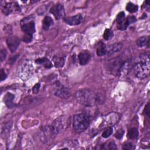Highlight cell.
<instances>
[{
    "label": "cell",
    "mask_w": 150,
    "mask_h": 150,
    "mask_svg": "<svg viewBox=\"0 0 150 150\" xmlns=\"http://www.w3.org/2000/svg\"><path fill=\"white\" fill-rule=\"evenodd\" d=\"M53 21L49 16H46L44 18L42 22V28L45 30H47L49 28L53 25Z\"/></svg>",
    "instance_id": "cell-21"
},
{
    "label": "cell",
    "mask_w": 150,
    "mask_h": 150,
    "mask_svg": "<svg viewBox=\"0 0 150 150\" xmlns=\"http://www.w3.org/2000/svg\"><path fill=\"white\" fill-rule=\"evenodd\" d=\"M77 101L86 107H92L101 103L103 97L100 94L90 89H81L75 94Z\"/></svg>",
    "instance_id": "cell-1"
},
{
    "label": "cell",
    "mask_w": 150,
    "mask_h": 150,
    "mask_svg": "<svg viewBox=\"0 0 150 150\" xmlns=\"http://www.w3.org/2000/svg\"><path fill=\"white\" fill-rule=\"evenodd\" d=\"M22 40L26 43H29V42L32 41V36H30V35H27V34H25L24 36H23Z\"/></svg>",
    "instance_id": "cell-31"
},
{
    "label": "cell",
    "mask_w": 150,
    "mask_h": 150,
    "mask_svg": "<svg viewBox=\"0 0 150 150\" xmlns=\"http://www.w3.org/2000/svg\"><path fill=\"white\" fill-rule=\"evenodd\" d=\"M30 17H27L23 19L21 21V29L27 34L32 36L35 31V26L33 20L29 19Z\"/></svg>",
    "instance_id": "cell-5"
},
{
    "label": "cell",
    "mask_w": 150,
    "mask_h": 150,
    "mask_svg": "<svg viewBox=\"0 0 150 150\" xmlns=\"http://www.w3.org/2000/svg\"><path fill=\"white\" fill-rule=\"evenodd\" d=\"M124 134V131L122 129H118L115 134L114 136L117 139H121L123 137V135Z\"/></svg>",
    "instance_id": "cell-29"
},
{
    "label": "cell",
    "mask_w": 150,
    "mask_h": 150,
    "mask_svg": "<svg viewBox=\"0 0 150 150\" xmlns=\"http://www.w3.org/2000/svg\"><path fill=\"white\" fill-rule=\"evenodd\" d=\"M6 44L11 52H14L19 46L21 40L16 36H10L6 39Z\"/></svg>",
    "instance_id": "cell-10"
},
{
    "label": "cell",
    "mask_w": 150,
    "mask_h": 150,
    "mask_svg": "<svg viewBox=\"0 0 150 150\" xmlns=\"http://www.w3.org/2000/svg\"><path fill=\"white\" fill-rule=\"evenodd\" d=\"M114 36V33L112 30L110 29H106L103 34V38L105 40H108L111 39Z\"/></svg>",
    "instance_id": "cell-25"
},
{
    "label": "cell",
    "mask_w": 150,
    "mask_h": 150,
    "mask_svg": "<svg viewBox=\"0 0 150 150\" xmlns=\"http://www.w3.org/2000/svg\"><path fill=\"white\" fill-rule=\"evenodd\" d=\"M144 112L148 117H149V103H148L147 105L145 106Z\"/></svg>",
    "instance_id": "cell-34"
},
{
    "label": "cell",
    "mask_w": 150,
    "mask_h": 150,
    "mask_svg": "<svg viewBox=\"0 0 150 150\" xmlns=\"http://www.w3.org/2000/svg\"><path fill=\"white\" fill-rule=\"evenodd\" d=\"M53 62L56 67H62L64 64V58L62 56H54L53 58Z\"/></svg>",
    "instance_id": "cell-22"
},
{
    "label": "cell",
    "mask_w": 150,
    "mask_h": 150,
    "mask_svg": "<svg viewBox=\"0 0 150 150\" xmlns=\"http://www.w3.org/2000/svg\"><path fill=\"white\" fill-rule=\"evenodd\" d=\"M20 8L19 5L16 2H10L5 5L2 8L3 13L7 15L12 12L16 11H19Z\"/></svg>",
    "instance_id": "cell-12"
},
{
    "label": "cell",
    "mask_w": 150,
    "mask_h": 150,
    "mask_svg": "<svg viewBox=\"0 0 150 150\" xmlns=\"http://www.w3.org/2000/svg\"><path fill=\"white\" fill-rule=\"evenodd\" d=\"M113 131V128L111 127H107L102 133V137L104 138H107L108 137H109L112 133Z\"/></svg>",
    "instance_id": "cell-27"
},
{
    "label": "cell",
    "mask_w": 150,
    "mask_h": 150,
    "mask_svg": "<svg viewBox=\"0 0 150 150\" xmlns=\"http://www.w3.org/2000/svg\"><path fill=\"white\" fill-rule=\"evenodd\" d=\"M120 119V115L116 112H110L103 117V127H108L117 124Z\"/></svg>",
    "instance_id": "cell-6"
},
{
    "label": "cell",
    "mask_w": 150,
    "mask_h": 150,
    "mask_svg": "<svg viewBox=\"0 0 150 150\" xmlns=\"http://www.w3.org/2000/svg\"><path fill=\"white\" fill-rule=\"evenodd\" d=\"M7 54V52L5 49H3L1 50V53H0V58H1V62H2L6 58Z\"/></svg>",
    "instance_id": "cell-30"
},
{
    "label": "cell",
    "mask_w": 150,
    "mask_h": 150,
    "mask_svg": "<svg viewBox=\"0 0 150 150\" xmlns=\"http://www.w3.org/2000/svg\"><path fill=\"white\" fill-rule=\"evenodd\" d=\"M117 26L119 30H125L128 26L130 25L127 18L125 17V13L124 12H120L116 18Z\"/></svg>",
    "instance_id": "cell-8"
},
{
    "label": "cell",
    "mask_w": 150,
    "mask_h": 150,
    "mask_svg": "<svg viewBox=\"0 0 150 150\" xmlns=\"http://www.w3.org/2000/svg\"><path fill=\"white\" fill-rule=\"evenodd\" d=\"M137 44L139 47H147L149 46V36H143L139 38L137 40Z\"/></svg>",
    "instance_id": "cell-18"
},
{
    "label": "cell",
    "mask_w": 150,
    "mask_h": 150,
    "mask_svg": "<svg viewBox=\"0 0 150 150\" xmlns=\"http://www.w3.org/2000/svg\"><path fill=\"white\" fill-rule=\"evenodd\" d=\"M124 62V61L121 59H114L109 62L108 64V68L112 74L117 76H120V70Z\"/></svg>",
    "instance_id": "cell-7"
},
{
    "label": "cell",
    "mask_w": 150,
    "mask_h": 150,
    "mask_svg": "<svg viewBox=\"0 0 150 150\" xmlns=\"http://www.w3.org/2000/svg\"><path fill=\"white\" fill-rule=\"evenodd\" d=\"M122 149L125 150H131L134 149V146L130 142H126L123 144Z\"/></svg>",
    "instance_id": "cell-28"
},
{
    "label": "cell",
    "mask_w": 150,
    "mask_h": 150,
    "mask_svg": "<svg viewBox=\"0 0 150 150\" xmlns=\"http://www.w3.org/2000/svg\"><path fill=\"white\" fill-rule=\"evenodd\" d=\"M134 73L137 77L143 79L149 74L150 60L148 53H143L138 57L134 67Z\"/></svg>",
    "instance_id": "cell-2"
},
{
    "label": "cell",
    "mask_w": 150,
    "mask_h": 150,
    "mask_svg": "<svg viewBox=\"0 0 150 150\" xmlns=\"http://www.w3.org/2000/svg\"><path fill=\"white\" fill-rule=\"evenodd\" d=\"M101 149L113 150V149H117V146H116L114 142L111 141V142H109L108 143H107L105 145H103V147L101 148Z\"/></svg>",
    "instance_id": "cell-26"
},
{
    "label": "cell",
    "mask_w": 150,
    "mask_h": 150,
    "mask_svg": "<svg viewBox=\"0 0 150 150\" xmlns=\"http://www.w3.org/2000/svg\"><path fill=\"white\" fill-rule=\"evenodd\" d=\"M96 53L97 56H101L107 54V46L102 42H100L96 48Z\"/></svg>",
    "instance_id": "cell-19"
},
{
    "label": "cell",
    "mask_w": 150,
    "mask_h": 150,
    "mask_svg": "<svg viewBox=\"0 0 150 150\" xmlns=\"http://www.w3.org/2000/svg\"><path fill=\"white\" fill-rule=\"evenodd\" d=\"M50 12L54 16L56 19L59 20L62 18L64 15V8L63 5L57 4L54 5L50 9Z\"/></svg>",
    "instance_id": "cell-9"
},
{
    "label": "cell",
    "mask_w": 150,
    "mask_h": 150,
    "mask_svg": "<svg viewBox=\"0 0 150 150\" xmlns=\"http://www.w3.org/2000/svg\"><path fill=\"white\" fill-rule=\"evenodd\" d=\"M54 95L60 97V98H67L68 97L70 96V90L64 87H60L58 88L54 92Z\"/></svg>",
    "instance_id": "cell-15"
},
{
    "label": "cell",
    "mask_w": 150,
    "mask_h": 150,
    "mask_svg": "<svg viewBox=\"0 0 150 150\" xmlns=\"http://www.w3.org/2000/svg\"><path fill=\"white\" fill-rule=\"evenodd\" d=\"M79 61L81 65L87 64L90 60V54L87 51H83L79 54Z\"/></svg>",
    "instance_id": "cell-16"
},
{
    "label": "cell",
    "mask_w": 150,
    "mask_h": 150,
    "mask_svg": "<svg viewBox=\"0 0 150 150\" xmlns=\"http://www.w3.org/2000/svg\"><path fill=\"white\" fill-rule=\"evenodd\" d=\"M18 76L23 80L29 79L33 73V67L29 60H23L18 64L17 67Z\"/></svg>",
    "instance_id": "cell-4"
},
{
    "label": "cell",
    "mask_w": 150,
    "mask_h": 150,
    "mask_svg": "<svg viewBox=\"0 0 150 150\" xmlns=\"http://www.w3.org/2000/svg\"><path fill=\"white\" fill-rule=\"evenodd\" d=\"M122 45L121 43H117L107 46V54L108 55L112 54L119 52L122 49Z\"/></svg>",
    "instance_id": "cell-17"
},
{
    "label": "cell",
    "mask_w": 150,
    "mask_h": 150,
    "mask_svg": "<svg viewBox=\"0 0 150 150\" xmlns=\"http://www.w3.org/2000/svg\"><path fill=\"white\" fill-rule=\"evenodd\" d=\"M35 63L43 65L45 67L50 69L52 67V63L50 61V60L46 57L39 58L35 60Z\"/></svg>",
    "instance_id": "cell-20"
},
{
    "label": "cell",
    "mask_w": 150,
    "mask_h": 150,
    "mask_svg": "<svg viewBox=\"0 0 150 150\" xmlns=\"http://www.w3.org/2000/svg\"><path fill=\"white\" fill-rule=\"evenodd\" d=\"M126 9L131 13H134L138 11V6L132 2H128L126 5Z\"/></svg>",
    "instance_id": "cell-24"
},
{
    "label": "cell",
    "mask_w": 150,
    "mask_h": 150,
    "mask_svg": "<svg viewBox=\"0 0 150 150\" xmlns=\"http://www.w3.org/2000/svg\"><path fill=\"white\" fill-rule=\"evenodd\" d=\"M15 98V96L11 93H7L4 98V101L5 103V105L9 108H12L15 107V103L13 100Z\"/></svg>",
    "instance_id": "cell-14"
},
{
    "label": "cell",
    "mask_w": 150,
    "mask_h": 150,
    "mask_svg": "<svg viewBox=\"0 0 150 150\" xmlns=\"http://www.w3.org/2000/svg\"><path fill=\"white\" fill-rule=\"evenodd\" d=\"M63 128L64 125L60 118H57L55 120H54L50 127V130L53 134H59L63 130Z\"/></svg>",
    "instance_id": "cell-11"
},
{
    "label": "cell",
    "mask_w": 150,
    "mask_h": 150,
    "mask_svg": "<svg viewBox=\"0 0 150 150\" xmlns=\"http://www.w3.org/2000/svg\"><path fill=\"white\" fill-rule=\"evenodd\" d=\"M40 85L39 83H37V84H36L33 86V87L32 88V91H33V93L34 94H36L37 93L39 92V88H40Z\"/></svg>",
    "instance_id": "cell-32"
},
{
    "label": "cell",
    "mask_w": 150,
    "mask_h": 150,
    "mask_svg": "<svg viewBox=\"0 0 150 150\" xmlns=\"http://www.w3.org/2000/svg\"><path fill=\"white\" fill-rule=\"evenodd\" d=\"M90 124L88 117L83 113L76 114L73 120V127L77 133H81L87 129Z\"/></svg>",
    "instance_id": "cell-3"
},
{
    "label": "cell",
    "mask_w": 150,
    "mask_h": 150,
    "mask_svg": "<svg viewBox=\"0 0 150 150\" xmlns=\"http://www.w3.org/2000/svg\"><path fill=\"white\" fill-rule=\"evenodd\" d=\"M138 137V131L136 128H131L128 131V137L131 139H137Z\"/></svg>",
    "instance_id": "cell-23"
},
{
    "label": "cell",
    "mask_w": 150,
    "mask_h": 150,
    "mask_svg": "<svg viewBox=\"0 0 150 150\" xmlns=\"http://www.w3.org/2000/svg\"><path fill=\"white\" fill-rule=\"evenodd\" d=\"M83 21V17L81 14H78L74 16H69L64 19V22L71 26H75L79 25Z\"/></svg>",
    "instance_id": "cell-13"
},
{
    "label": "cell",
    "mask_w": 150,
    "mask_h": 150,
    "mask_svg": "<svg viewBox=\"0 0 150 150\" xmlns=\"http://www.w3.org/2000/svg\"><path fill=\"white\" fill-rule=\"evenodd\" d=\"M0 77H1V80L3 81L4 80H5L6 77V74L5 73V71H4L3 69L1 70V74H0Z\"/></svg>",
    "instance_id": "cell-33"
}]
</instances>
